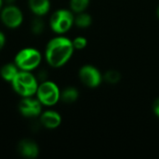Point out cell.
<instances>
[{"label":"cell","instance_id":"cell-1","mask_svg":"<svg viewBox=\"0 0 159 159\" xmlns=\"http://www.w3.org/2000/svg\"><path fill=\"white\" fill-rule=\"evenodd\" d=\"M74 49L73 42L70 39L63 36L55 37L47 45L46 60L50 66L61 67L70 60Z\"/></svg>","mask_w":159,"mask_h":159},{"label":"cell","instance_id":"cell-2","mask_svg":"<svg viewBox=\"0 0 159 159\" xmlns=\"http://www.w3.org/2000/svg\"><path fill=\"white\" fill-rule=\"evenodd\" d=\"M14 90L22 97H31L36 93L38 85L35 77L29 71H20L11 81Z\"/></svg>","mask_w":159,"mask_h":159},{"label":"cell","instance_id":"cell-3","mask_svg":"<svg viewBox=\"0 0 159 159\" xmlns=\"http://www.w3.org/2000/svg\"><path fill=\"white\" fill-rule=\"evenodd\" d=\"M41 54L34 48H23L15 57V64L21 71H32L36 68L41 61Z\"/></svg>","mask_w":159,"mask_h":159},{"label":"cell","instance_id":"cell-4","mask_svg":"<svg viewBox=\"0 0 159 159\" xmlns=\"http://www.w3.org/2000/svg\"><path fill=\"white\" fill-rule=\"evenodd\" d=\"M38 101L47 106L56 104L61 99V92L57 85L51 81H44L36 90Z\"/></svg>","mask_w":159,"mask_h":159},{"label":"cell","instance_id":"cell-5","mask_svg":"<svg viewBox=\"0 0 159 159\" xmlns=\"http://www.w3.org/2000/svg\"><path fill=\"white\" fill-rule=\"evenodd\" d=\"M75 18L69 10L59 9L50 18V27L57 34L66 33L73 25Z\"/></svg>","mask_w":159,"mask_h":159},{"label":"cell","instance_id":"cell-6","mask_svg":"<svg viewBox=\"0 0 159 159\" xmlns=\"http://www.w3.org/2000/svg\"><path fill=\"white\" fill-rule=\"evenodd\" d=\"M22 13L14 5H8L1 12V20L3 23L9 28H17L22 22Z\"/></svg>","mask_w":159,"mask_h":159},{"label":"cell","instance_id":"cell-7","mask_svg":"<svg viewBox=\"0 0 159 159\" xmlns=\"http://www.w3.org/2000/svg\"><path fill=\"white\" fill-rule=\"evenodd\" d=\"M80 80L89 88H96L102 82V75L97 68L91 65H85L79 71Z\"/></svg>","mask_w":159,"mask_h":159},{"label":"cell","instance_id":"cell-8","mask_svg":"<svg viewBox=\"0 0 159 159\" xmlns=\"http://www.w3.org/2000/svg\"><path fill=\"white\" fill-rule=\"evenodd\" d=\"M42 103L37 100L30 97H25L19 104L20 114L25 117H36L41 114Z\"/></svg>","mask_w":159,"mask_h":159},{"label":"cell","instance_id":"cell-9","mask_svg":"<svg viewBox=\"0 0 159 159\" xmlns=\"http://www.w3.org/2000/svg\"><path fill=\"white\" fill-rule=\"evenodd\" d=\"M40 121L44 127L47 129H56L61 125V116L55 111H46L40 116Z\"/></svg>","mask_w":159,"mask_h":159},{"label":"cell","instance_id":"cell-10","mask_svg":"<svg viewBox=\"0 0 159 159\" xmlns=\"http://www.w3.org/2000/svg\"><path fill=\"white\" fill-rule=\"evenodd\" d=\"M19 152L23 157L35 158L38 155V147L31 140H22L19 144Z\"/></svg>","mask_w":159,"mask_h":159},{"label":"cell","instance_id":"cell-11","mask_svg":"<svg viewBox=\"0 0 159 159\" xmlns=\"http://www.w3.org/2000/svg\"><path fill=\"white\" fill-rule=\"evenodd\" d=\"M29 7L35 15L42 16L48 12L50 3L49 0H29Z\"/></svg>","mask_w":159,"mask_h":159},{"label":"cell","instance_id":"cell-12","mask_svg":"<svg viewBox=\"0 0 159 159\" xmlns=\"http://www.w3.org/2000/svg\"><path fill=\"white\" fill-rule=\"evenodd\" d=\"M18 67L15 63H7L5 64L1 70H0V75L2 76V78L6 81L11 82L13 80V78L16 76V75L18 74Z\"/></svg>","mask_w":159,"mask_h":159},{"label":"cell","instance_id":"cell-13","mask_svg":"<svg viewBox=\"0 0 159 159\" xmlns=\"http://www.w3.org/2000/svg\"><path fill=\"white\" fill-rule=\"evenodd\" d=\"M78 98V91L76 89L69 87L66 88L61 93V99L62 102L66 103H72L75 102Z\"/></svg>","mask_w":159,"mask_h":159},{"label":"cell","instance_id":"cell-14","mask_svg":"<svg viewBox=\"0 0 159 159\" xmlns=\"http://www.w3.org/2000/svg\"><path fill=\"white\" fill-rule=\"evenodd\" d=\"M74 22L79 28H87V27H89L91 24L92 19H91L90 15H89L87 13H84V12H80L75 18Z\"/></svg>","mask_w":159,"mask_h":159},{"label":"cell","instance_id":"cell-15","mask_svg":"<svg viewBox=\"0 0 159 159\" xmlns=\"http://www.w3.org/2000/svg\"><path fill=\"white\" fill-rule=\"evenodd\" d=\"M89 0H71L70 6L71 9L75 13L83 12L89 6Z\"/></svg>","mask_w":159,"mask_h":159},{"label":"cell","instance_id":"cell-16","mask_svg":"<svg viewBox=\"0 0 159 159\" xmlns=\"http://www.w3.org/2000/svg\"><path fill=\"white\" fill-rule=\"evenodd\" d=\"M103 78L106 82L110 84H116L120 80L121 75L119 72H117L116 70H109L105 73Z\"/></svg>","mask_w":159,"mask_h":159},{"label":"cell","instance_id":"cell-17","mask_svg":"<svg viewBox=\"0 0 159 159\" xmlns=\"http://www.w3.org/2000/svg\"><path fill=\"white\" fill-rule=\"evenodd\" d=\"M45 28L44 21L40 18H34L32 21V31L35 34H39L43 32Z\"/></svg>","mask_w":159,"mask_h":159},{"label":"cell","instance_id":"cell-18","mask_svg":"<svg viewBox=\"0 0 159 159\" xmlns=\"http://www.w3.org/2000/svg\"><path fill=\"white\" fill-rule=\"evenodd\" d=\"M72 42H73V46L75 49H83L87 46V39L82 36H78V37L75 38L74 41H72Z\"/></svg>","mask_w":159,"mask_h":159},{"label":"cell","instance_id":"cell-19","mask_svg":"<svg viewBox=\"0 0 159 159\" xmlns=\"http://www.w3.org/2000/svg\"><path fill=\"white\" fill-rule=\"evenodd\" d=\"M153 111H154L155 115L159 118V98L153 104Z\"/></svg>","mask_w":159,"mask_h":159},{"label":"cell","instance_id":"cell-20","mask_svg":"<svg viewBox=\"0 0 159 159\" xmlns=\"http://www.w3.org/2000/svg\"><path fill=\"white\" fill-rule=\"evenodd\" d=\"M5 42H6V37L4 35V34L2 32H0V49L4 47Z\"/></svg>","mask_w":159,"mask_h":159},{"label":"cell","instance_id":"cell-21","mask_svg":"<svg viewBox=\"0 0 159 159\" xmlns=\"http://www.w3.org/2000/svg\"><path fill=\"white\" fill-rule=\"evenodd\" d=\"M5 1H6L8 5H12V4H13V2H14L15 0H5Z\"/></svg>","mask_w":159,"mask_h":159},{"label":"cell","instance_id":"cell-22","mask_svg":"<svg viewBox=\"0 0 159 159\" xmlns=\"http://www.w3.org/2000/svg\"><path fill=\"white\" fill-rule=\"evenodd\" d=\"M157 17L159 18V7H157Z\"/></svg>","mask_w":159,"mask_h":159},{"label":"cell","instance_id":"cell-23","mask_svg":"<svg viewBox=\"0 0 159 159\" xmlns=\"http://www.w3.org/2000/svg\"><path fill=\"white\" fill-rule=\"evenodd\" d=\"M2 3H3V0H0V8H1V7H2Z\"/></svg>","mask_w":159,"mask_h":159}]
</instances>
